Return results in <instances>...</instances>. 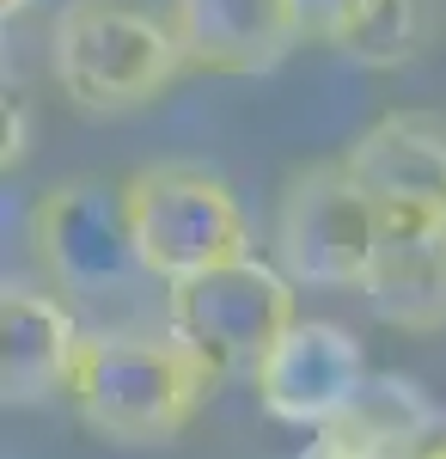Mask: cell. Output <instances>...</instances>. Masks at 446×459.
Masks as SVG:
<instances>
[{"mask_svg":"<svg viewBox=\"0 0 446 459\" xmlns=\"http://www.w3.org/2000/svg\"><path fill=\"white\" fill-rule=\"evenodd\" d=\"M166 19L202 74H270L306 43L287 0H172Z\"/></svg>","mask_w":446,"mask_h":459,"instance_id":"obj_11","label":"cell"},{"mask_svg":"<svg viewBox=\"0 0 446 459\" xmlns=\"http://www.w3.org/2000/svg\"><path fill=\"white\" fill-rule=\"evenodd\" d=\"M367 380H373L367 350L337 318H294L281 331V343L263 355V368L251 374L257 404L270 411L275 423L312 429V435L337 423L348 404L367 392Z\"/></svg>","mask_w":446,"mask_h":459,"instance_id":"obj_7","label":"cell"},{"mask_svg":"<svg viewBox=\"0 0 446 459\" xmlns=\"http://www.w3.org/2000/svg\"><path fill=\"white\" fill-rule=\"evenodd\" d=\"M294 318H300V300H294L287 270L257 251L166 288V331L184 337L220 380H233V374L251 380Z\"/></svg>","mask_w":446,"mask_h":459,"instance_id":"obj_4","label":"cell"},{"mask_svg":"<svg viewBox=\"0 0 446 459\" xmlns=\"http://www.w3.org/2000/svg\"><path fill=\"white\" fill-rule=\"evenodd\" d=\"M355 6L361 0H287V13H294V25H300L306 43H337Z\"/></svg>","mask_w":446,"mask_h":459,"instance_id":"obj_14","label":"cell"},{"mask_svg":"<svg viewBox=\"0 0 446 459\" xmlns=\"http://www.w3.org/2000/svg\"><path fill=\"white\" fill-rule=\"evenodd\" d=\"M190 68L177 25L135 0H68L49 25V74L80 110H141Z\"/></svg>","mask_w":446,"mask_h":459,"instance_id":"obj_2","label":"cell"},{"mask_svg":"<svg viewBox=\"0 0 446 459\" xmlns=\"http://www.w3.org/2000/svg\"><path fill=\"white\" fill-rule=\"evenodd\" d=\"M86 350V325L56 288H6L0 294V386L6 404L68 398L73 361Z\"/></svg>","mask_w":446,"mask_h":459,"instance_id":"obj_9","label":"cell"},{"mask_svg":"<svg viewBox=\"0 0 446 459\" xmlns=\"http://www.w3.org/2000/svg\"><path fill=\"white\" fill-rule=\"evenodd\" d=\"M343 166L373 196V209L446 214V123L391 110L343 147Z\"/></svg>","mask_w":446,"mask_h":459,"instance_id":"obj_10","label":"cell"},{"mask_svg":"<svg viewBox=\"0 0 446 459\" xmlns=\"http://www.w3.org/2000/svg\"><path fill=\"white\" fill-rule=\"evenodd\" d=\"M410 459H446V417L434 429H428V435H422V441H416L410 447Z\"/></svg>","mask_w":446,"mask_h":459,"instance_id":"obj_16","label":"cell"},{"mask_svg":"<svg viewBox=\"0 0 446 459\" xmlns=\"http://www.w3.org/2000/svg\"><path fill=\"white\" fill-rule=\"evenodd\" d=\"M422 43H428V6L422 0H361L330 49L355 68H404L422 56Z\"/></svg>","mask_w":446,"mask_h":459,"instance_id":"obj_13","label":"cell"},{"mask_svg":"<svg viewBox=\"0 0 446 459\" xmlns=\"http://www.w3.org/2000/svg\"><path fill=\"white\" fill-rule=\"evenodd\" d=\"M300 459H367L361 454V447H348L343 435H330V429H318V435H312V447Z\"/></svg>","mask_w":446,"mask_h":459,"instance_id":"obj_15","label":"cell"},{"mask_svg":"<svg viewBox=\"0 0 446 459\" xmlns=\"http://www.w3.org/2000/svg\"><path fill=\"white\" fill-rule=\"evenodd\" d=\"M373 246H379V209L343 166V153L318 160V166H306V172H294L281 184L270 251L294 288L361 294Z\"/></svg>","mask_w":446,"mask_h":459,"instance_id":"obj_5","label":"cell"},{"mask_svg":"<svg viewBox=\"0 0 446 459\" xmlns=\"http://www.w3.org/2000/svg\"><path fill=\"white\" fill-rule=\"evenodd\" d=\"M123 184H129V214H135L147 276L159 288H177L251 251L239 196L202 166H141Z\"/></svg>","mask_w":446,"mask_h":459,"instance_id":"obj_6","label":"cell"},{"mask_svg":"<svg viewBox=\"0 0 446 459\" xmlns=\"http://www.w3.org/2000/svg\"><path fill=\"white\" fill-rule=\"evenodd\" d=\"M361 307L391 331H446V214L379 209Z\"/></svg>","mask_w":446,"mask_h":459,"instance_id":"obj_8","label":"cell"},{"mask_svg":"<svg viewBox=\"0 0 446 459\" xmlns=\"http://www.w3.org/2000/svg\"><path fill=\"white\" fill-rule=\"evenodd\" d=\"M31 246L49 288L73 307H99L135 282H153L123 178H62L56 190H43L31 209Z\"/></svg>","mask_w":446,"mask_h":459,"instance_id":"obj_3","label":"cell"},{"mask_svg":"<svg viewBox=\"0 0 446 459\" xmlns=\"http://www.w3.org/2000/svg\"><path fill=\"white\" fill-rule=\"evenodd\" d=\"M214 386L220 374L172 331H86L68 404L104 441L153 447L196 423Z\"/></svg>","mask_w":446,"mask_h":459,"instance_id":"obj_1","label":"cell"},{"mask_svg":"<svg viewBox=\"0 0 446 459\" xmlns=\"http://www.w3.org/2000/svg\"><path fill=\"white\" fill-rule=\"evenodd\" d=\"M441 423V411L422 398L416 380L398 374H373L367 392L348 404L343 417L330 423V435H343L348 447H361L367 459H410V447Z\"/></svg>","mask_w":446,"mask_h":459,"instance_id":"obj_12","label":"cell"}]
</instances>
